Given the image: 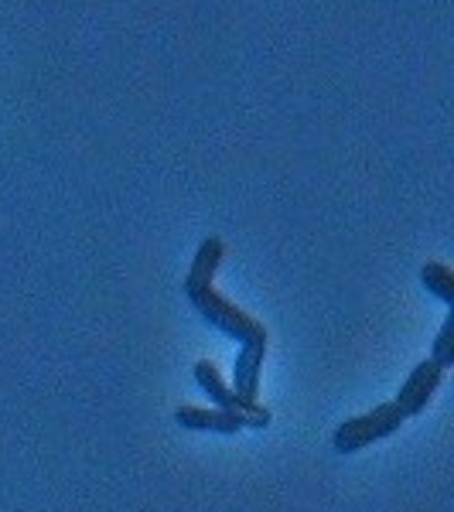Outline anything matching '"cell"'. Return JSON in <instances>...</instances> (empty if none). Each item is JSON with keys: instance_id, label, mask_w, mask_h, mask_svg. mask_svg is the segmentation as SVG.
Instances as JSON below:
<instances>
[{"instance_id": "7a4b0ae2", "label": "cell", "mask_w": 454, "mask_h": 512, "mask_svg": "<svg viewBox=\"0 0 454 512\" xmlns=\"http://www.w3.org/2000/svg\"><path fill=\"white\" fill-rule=\"evenodd\" d=\"M441 383H444V366L434 359H424L420 366H414V373L407 376V383L400 386L396 400L379 403V407H373L369 414L352 417L338 427L335 437H332L335 451L338 454H359V451H366L369 444L396 434L410 417H417L420 410H427V403L434 400V393L441 390Z\"/></svg>"}, {"instance_id": "3957f363", "label": "cell", "mask_w": 454, "mask_h": 512, "mask_svg": "<svg viewBox=\"0 0 454 512\" xmlns=\"http://www.w3.org/2000/svg\"><path fill=\"white\" fill-rule=\"evenodd\" d=\"M175 420L185 431H216V434H239V431H263L274 420L253 417V414H236V410H219V407H178Z\"/></svg>"}, {"instance_id": "5b68a950", "label": "cell", "mask_w": 454, "mask_h": 512, "mask_svg": "<svg viewBox=\"0 0 454 512\" xmlns=\"http://www.w3.org/2000/svg\"><path fill=\"white\" fill-rule=\"evenodd\" d=\"M420 284H424L437 301H444L448 308H454V270L448 263H441V260L424 263V267H420Z\"/></svg>"}, {"instance_id": "8992f818", "label": "cell", "mask_w": 454, "mask_h": 512, "mask_svg": "<svg viewBox=\"0 0 454 512\" xmlns=\"http://www.w3.org/2000/svg\"><path fill=\"white\" fill-rule=\"evenodd\" d=\"M431 359L441 362L444 369L454 366V308H451V315L444 318L441 332H437V338H434V355H431Z\"/></svg>"}, {"instance_id": "6da1fadb", "label": "cell", "mask_w": 454, "mask_h": 512, "mask_svg": "<svg viewBox=\"0 0 454 512\" xmlns=\"http://www.w3.org/2000/svg\"><path fill=\"white\" fill-rule=\"evenodd\" d=\"M222 260H226V243H222L219 236H209L198 246L192 270H188V277H185V297L212 328H219L222 335L236 338V342L243 345V352L236 355L233 393L246 403H260L257 400L260 373H263V359H267L270 332L263 328V321L239 311L233 301H226V297L212 287V277H216Z\"/></svg>"}, {"instance_id": "277c9868", "label": "cell", "mask_w": 454, "mask_h": 512, "mask_svg": "<svg viewBox=\"0 0 454 512\" xmlns=\"http://www.w3.org/2000/svg\"><path fill=\"white\" fill-rule=\"evenodd\" d=\"M195 383L202 386V393L209 396V400L216 403L219 410H236V414H253V417L274 420V414H270V410L263 407V403H246V400H239V396L233 393V386H229L226 379H222L216 362H209V359L195 362Z\"/></svg>"}]
</instances>
